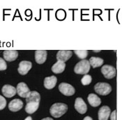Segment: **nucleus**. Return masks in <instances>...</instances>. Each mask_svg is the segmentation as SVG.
Returning a JSON list of instances; mask_svg holds the SVG:
<instances>
[{"label":"nucleus","mask_w":122,"mask_h":120,"mask_svg":"<svg viewBox=\"0 0 122 120\" xmlns=\"http://www.w3.org/2000/svg\"><path fill=\"white\" fill-rule=\"evenodd\" d=\"M7 68V65L4 58H0V71H4L6 70Z\"/></svg>","instance_id":"obj_23"},{"label":"nucleus","mask_w":122,"mask_h":120,"mask_svg":"<svg viewBox=\"0 0 122 120\" xmlns=\"http://www.w3.org/2000/svg\"><path fill=\"white\" fill-rule=\"evenodd\" d=\"M95 92L102 96H106L112 92V87L107 83H98L94 85Z\"/></svg>","instance_id":"obj_4"},{"label":"nucleus","mask_w":122,"mask_h":120,"mask_svg":"<svg viewBox=\"0 0 122 120\" xmlns=\"http://www.w3.org/2000/svg\"><path fill=\"white\" fill-rule=\"evenodd\" d=\"M16 90H17L18 94L20 97H23V98H27L31 92L27 84L23 82L19 83L18 84Z\"/></svg>","instance_id":"obj_7"},{"label":"nucleus","mask_w":122,"mask_h":120,"mask_svg":"<svg viewBox=\"0 0 122 120\" xmlns=\"http://www.w3.org/2000/svg\"><path fill=\"white\" fill-rule=\"evenodd\" d=\"M87 100L89 103L92 106V107H98V106L101 105V99L100 97H98L97 95L95 94H89L87 97Z\"/></svg>","instance_id":"obj_17"},{"label":"nucleus","mask_w":122,"mask_h":120,"mask_svg":"<svg viewBox=\"0 0 122 120\" xmlns=\"http://www.w3.org/2000/svg\"><path fill=\"white\" fill-rule=\"evenodd\" d=\"M59 90L65 96H72L75 94V88L71 85L66 83H61L59 85Z\"/></svg>","instance_id":"obj_6"},{"label":"nucleus","mask_w":122,"mask_h":120,"mask_svg":"<svg viewBox=\"0 0 122 120\" xmlns=\"http://www.w3.org/2000/svg\"><path fill=\"white\" fill-rule=\"evenodd\" d=\"M94 52H99L100 51H94Z\"/></svg>","instance_id":"obj_28"},{"label":"nucleus","mask_w":122,"mask_h":120,"mask_svg":"<svg viewBox=\"0 0 122 120\" xmlns=\"http://www.w3.org/2000/svg\"><path fill=\"white\" fill-rule=\"evenodd\" d=\"M41 120H53L52 118H50V117H46V118H44V119H42Z\"/></svg>","instance_id":"obj_26"},{"label":"nucleus","mask_w":122,"mask_h":120,"mask_svg":"<svg viewBox=\"0 0 122 120\" xmlns=\"http://www.w3.org/2000/svg\"><path fill=\"white\" fill-rule=\"evenodd\" d=\"M73 55V51L70 50H60L58 51L56 58L58 61H61L65 63L71 58Z\"/></svg>","instance_id":"obj_9"},{"label":"nucleus","mask_w":122,"mask_h":120,"mask_svg":"<svg viewBox=\"0 0 122 120\" xmlns=\"http://www.w3.org/2000/svg\"><path fill=\"white\" fill-rule=\"evenodd\" d=\"M56 82H57V78H56V76H48V77L45 78L43 85L46 89L51 90L55 87Z\"/></svg>","instance_id":"obj_15"},{"label":"nucleus","mask_w":122,"mask_h":120,"mask_svg":"<svg viewBox=\"0 0 122 120\" xmlns=\"http://www.w3.org/2000/svg\"><path fill=\"white\" fill-rule=\"evenodd\" d=\"M75 108L76 111H77L80 114H85V112L87 111V106L84 102V100L78 97L75 99Z\"/></svg>","instance_id":"obj_11"},{"label":"nucleus","mask_w":122,"mask_h":120,"mask_svg":"<svg viewBox=\"0 0 122 120\" xmlns=\"http://www.w3.org/2000/svg\"><path fill=\"white\" fill-rule=\"evenodd\" d=\"M89 61L90 65L92 66L93 68L99 67L101 65H103L104 63L103 59L98 58V57H92Z\"/></svg>","instance_id":"obj_19"},{"label":"nucleus","mask_w":122,"mask_h":120,"mask_svg":"<svg viewBox=\"0 0 122 120\" xmlns=\"http://www.w3.org/2000/svg\"><path fill=\"white\" fill-rule=\"evenodd\" d=\"M4 58L8 62H12L17 59L18 56V52L15 50H6L3 53Z\"/></svg>","instance_id":"obj_14"},{"label":"nucleus","mask_w":122,"mask_h":120,"mask_svg":"<svg viewBox=\"0 0 122 120\" xmlns=\"http://www.w3.org/2000/svg\"><path fill=\"white\" fill-rule=\"evenodd\" d=\"M66 68V64L61 61H57L52 67V71L55 74H61L62 73Z\"/></svg>","instance_id":"obj_18"},{"label":"nucleus","mask_w":122,"mask_h":120,"mask_svg":"<svg viewBox=\"0 0 122 120\" xmlns=\"http://www.w3.org/2000/svg\"><path fill=\"white\" fill-rule=\"evenodd\" d=\"M32 67V63L30 61L27 60H22L19 64L18 71L19 74L21 75H26L29 72V71Z\"/></svg>","instance_id":"obj_8"},{"label":"nucleus","mask_w":122,"mask_h":120,"mask_svg":"<svg viewBox=\"0 0 122 120\" xmlns=\"http://www.w3.org/2000/svg\"><path fill=\"white\" fill-rule=\"evenodd\" d=\"M25 120H32V118H31V117H30V116H29V117H27L26 119Z\"/></svg>","instance_id":"obj_27"},{"label":"nucleus","mask_w":122,"mask_h":120,"mask_svg":"<svg viewBox=\"0 0 122 120\" xmlns=\"http://www.w3.org/2000/svg\"><path fill=\"white\" fill-rule=\"evenodd\" d=\"M92 78L90 75H88V74H86L85 75L82 79H81V83L83 85H89L90 83H92Z\"/></svg>","instance_id":"obj_21"},{"label":"nucleus","mask_w":122,"mask_h":120,"mask_svg":"<svg viewBox=\"0 0 122 120\" xmlns=\"http://www.w3.org/2000/svg\"><path fill=\"white\" fill-rule=\"evenodd\" d=\"M90 63L87 60H82L75 65L74 67V72L77 74H86L90 70Z\"/></svg>","instance_id":"obj_3"},{"label":"nucleus","mask_w":122,"mask_h":120,"mask_svg":"<svg viewBox=\"0 0 122 120\" xmlns=\"http://www.w3.org/2000/svg\"><path fill=\"white\" fill-rule=\"evenodd\" d=\"M68 107L65 103H54L51 106L50 109V115L53 117L59 118L66 113L68 111Z\"/></svg>","instance_id":"obj_2"},{"label":"nucleus","mask_w":122,"mask_h":120,"mask_svg":"<svg viewBox=\"0 0 122 120\" xmlns=\"http://www.w3.org/2000/svg\"><path fill=\"white\" fill-rule=\"evenodd\" d=\"M83 120H92V118L91 117H89V116H86V117H85V118L83 119Z\"/></svg>","instance_id":"obj_25"},{"label":"nucleus","mask_w":122,"mask_h":120,"mask_svg":"<svg viewBox=\"0 0 122 120\" xmlns=\"http://www.w3.org/2000/svg\"><path fill=\"white\" fill-rule=\"evenodd\" d=\"M111 114V110L110 107L107 106H102L98 111V120H108Z\"/></svg>","instance_id":"obj_12"},{"label":"nucleus","mask_w":122,"mask_h":120,"mask_svg":"<svg viewBox=\"0 0 122 120\" xmlns=\"http://www.w3.org/2000/svg\"><path fill=\"white\" fill-rule=\"evenodd\" d=\"M1 92L5 97L10 98V97H14L16 94L17 90L15 87H13L10 85H4L2 87Z\"/></svg>","instance_id":"obj_10"},{"label":"nucleus","mask_w":122,"mask_h":120,"mask_svg":"<svg viewBox=\"0 0 122 120\" xmlns=\"http://www.w3.org/2000/svg\"><path fill=\"white\" fill-rule=\"evenodd\" d=\"M23 107V102L19 99L12 100L9 104V109L12 112H18Z\"/></svg>","instance_id":"obj_13"},{"label":"nucleus","mask_w":122,"mask_h":120,"mask_svg":"<svg viewBox=\"0 0 122 120\" xmlns=\"http://www.w3.org/2000/svg\"><path fill=\"white\" fill-rule=\"evenodd\" d=\"M101 73L107 79H112L116 76V69L110 65H105L101 67Z\"/></svg>","instance_id":"obj_5"},{"label":"nucleus","mask_w":122,"mask_h":120,"mask_svg":"<svg viewBox=\"0 0 122 120\" xmlns=\"http://www.w3.org/2000/svg\"><path fill=\"white\" fill-rule=\"evenodd\" d=\"M74 52L77 57L82 60H85L88 55V51L86 50H75Z\"/></svg>","instance_id":"obj_20"},{"label":"nucleus","mask_w":122,"mask_h":120,"mask_svg":"<svg viewBox=\"0 0 122 120\" xmlns=\"http://www.w3.org/2000/svg\"><path fill=\"white\" fill-rule=\"evenodd\" d=\"M110 120H116V110L113 111L110 114Z\"/></svg>","instance_id":"obj_24"},{"label":"nucleus","mask_w":122,"mask_h":120,"mask_svg":"<svg viewBox=\"0 0 122 120\" xmlns=\"http://www.w3.org/2000/svg\"><path fill=\"white\" fill-rule=\"evenodd\" d=\"M47 52L44 50H37L35 51V60L38 64H43L47 59Z\"/></svg>","instance_id":"obj_16"},{"label":"nucleus","mask_w":122,"mask_h":120,"mask_svg":"<svg viewBox=\"0 0 122 120\" xmlns=\"http://www.w3.org/2000/svg\"><path fill=\"white\" fill-rule=\"evenodd\" d=\"M41 100L40 94L36 91H31L29 95L26 98L27 105L25 106V111L28 114H33L37 111Z\"/></svg>","instance_id":"obj_1"},{"label":"nucleus","mask_w":122,"mask_h":120,"mask_svg":"<svg viewBox=\"0 0 122 120\" xmlns=\"http://www.w3.org/2000/svg\"><path fill=\"white\" fill-rule=\"evenodd\" d=\"M6 106V99L4 97L0 95V111H1L4 108H5Z\"/></svg>","instance_id":"obj_22"}]
</instances>
